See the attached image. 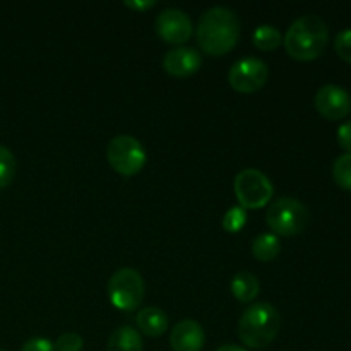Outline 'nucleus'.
<instances>
[{
	"label": "nucleus",
	"mask_w": 351,
	"mask_h": 351,
	"mask_svg": "<svg viewBox=\"0 0 351 351\" xmlns=\"http://www.w3.org/2000/svg\"><path fill=\"white\" fill-rule=\"evenodd\" d=\"M199 47L213 57H223L233 50L240 38V21L226 7H211L201 16L195 29Z\"/></svg>",
	"instance_id": "obj_1"
},
{
	"label": "nucleus",
	"mask_w": 351,
	"mask_h": 351,
	"mask_svg": "<svg viewBox=\"0 0 351 351\" xmlns=\"http://www.w3.org/2000/svg\"><path fill=\"white\" fill-rule=\"evenodd\" d=\"M329 31L322 17L305 14L298 17L285 34V48L295 60H314L328 47Z\"/></svg>",
	"instance_id": "obj_2"
},
{
	"label": "nucleus",
	"mask_w": 351,
	"mask_h": 351,
	"mask_svg": "<svg viewBox=\"0 0 351 351\" xmlns=\"http://www.w3.org/2000/svg\"><path fill=\"white\" fill-rule=\"evenodd\" d=\"M281 315L274 305L259 302L247 308L239 321V338L245 346L263 350L276 339Z\"/></svg>",
	"instance_id": "obj_3"
},
{
	"label": "nucleus",
	"mask_w": 351,
	"mask_h": 351,
	"mask_svg": "<svg viewBox=\"0 0 351 351\" xmlns=\"http://www.w3.org/2000/svg\"><path fill=\"white\" fill-rule=\"evenodd\" d=\"M311 219L307 206L293 197H280L267 208L266 221L274 233L295 237L304 232Z\"/></svg>",
	"instance_id": "obj_4"
},
{
	"label": "nucleus",
	"mask_w": 351,
	"mask_h": 351,
	"mask_svg": "<svg viewBox=\"0 0 351 351\" xmlns=\"http://www.w3.org/2000/svg\"><path fill=\"white\" fill-rule=\"evenodd\" d=\"M146 285L139 271L132 267H122L115 271L108 280L106 295L115 308L122 312H132L143 304Z\"/></svg>",
	"instance_id": "obj_5"
},
{
	"label": "nucleus",
	"mask_w": 351,
	"mask_h": 351,
	"mask_svg": "<svg viewBox=\"0 0 351 351\" xmlns=\"http://www.w3.org/2000/svg\"><path fill=\"white\" fill-rule=\"evenodd\" d=\"M106 158L117 173L123 177H132L139 173L147 161L146 149L132 136H115L106 147Z\"/></svg>",
	"instance_id": "obj_6"
},
{
	"label": "nucleus",
	"mask_w": 351,
	"mask_h": 351,
	"mask_svg": "<svg viewBox=\"0 0 351 351\" xmlns=\"http://www.w3.org/2000/svg\"><path fill=\"white\" fill-rule=\"evenodd\" d=\"M235 195L239 199L240 208L259 209L267 206L273 197V184L269 178L259 170L247 168L235 177Z\"/></svg>",
	"instance_id": "obj_7"
},
{
	"label": "nucleus",
	"mask_w": 351,
	"mask_h": 351,
	"mask_svg": "<svg viewBox=\"0 0 351 351\" xmlns=\"http://www.w3.org/2000/svg\"><path fill=\"white\" fill-rule=\"evenodd\" d=\"M267 77H269L267 64L261 58L254 57L240 58L232 65L228 72L230 86L243 95H252V93L263 89Z\"/></svg>",
	"instance_id": "obj_8"
},
{
	"label": "nucleus",
	"mask_w": 351,
	"mask_h": 351,
	"mask_svg": "<svg viewBox=\"0 0 351 351\" xmlns=\"http://www.w3.org/2000/svg\"><path fill=\"white\" fill-rule=\"evenodd\" d=\"M156 33L170 45H182L192 36V21L184 10L165 9L156 17Z\"/></svg>",
	"instance_id": "obj_9"
},
{
	"label": "nucleus",
	"mask_w": 351,
	"mask_h": 351,
	"mask_svg": "<svg viewBox=\"0 0 351 351\" xmlns=\"http://www.w3.org/2000/svg\"><path fill=\"white\" fill-rule=\"evenodd\" d=\"M315 108L329 120H341L351 112V96L345 88L324 84L315 95Z\"/></svg>",
	"instance_id": "obj_10"
},
{
	"label": "nucleus",
	"mask_w": 351,
	"mask_h": 351,
	"mask_svg": "<svg viewBox=\"0 0 351 351\" xmlns=\"http://www.w3.org/2000/svg\"><path fill=\"white\" fill-rule=\"evenodd\" d=\"M202 65V55L192 47H178L168 51L163 58V67L173 77H189Z\"/></svg>",
	"instance_id": "obj_11"
},
{
	"label": "nucleus",
	"mask_w": 351,
	"mask_h": 351,
	"mask_svg": "<svg viewBox=\"0 0 351 351\" xmlns=\"http://www.w3.org/2000/svg\"><path fill=\"white\" fill-rule=\"evenodd\" d=\"M204 329L192 319L180 321L171 329L170 346L173 351H201L204 348Z\"/></svg>",
	"instance_id": "obj_12"
},
{
	"label": "nucleus",
	"mask_w": 351,
	"mask_h": 351,
	"mask_svg": "<svg viewBox=\"0 0 351 351\" xmlns=\"http://www.w3.org/2000/svg\"><path fill=\"white\" fill-rule=\"evenodd\" d=\"M137 328L149 338H158L165 335L168 329V317L161 308L147 307L137 314L136 317Z\"/></svg>",
	"instance_id": "obj_13"
},
{
	"label": "nucleus",
	"mask_w": 351,
	"mask_h": 351,
	"mask_svg": "<svg viewBox=\"0 0 351 351\" xmlns=\"http://www.w3.org/2000/svg\"><path fill=\"white\" fill-rule=\"evenodd\" d=\"M230 288H232L233 297L242 304H250L257 298L261 291L259 280L254 276L249 271H240L230 281Z\"/></svg>",
	"instance_id": "obj_14"
},
{
	"label": "nucleus",
	"mask_w": 351,
	"mask_h": 351,
	"mask_svg": "<svg viewBox=\"0 0 351 351\" xmlns=\"http://www.w3.org/2000/svg\"><path fill=\"white\" fill-rule=\"evenodd\" d=\"M144 343L139 332L130 326H122L110 335L106 351H143Z\"/></svg>",
	"instance_id": "obj_15"
},
{
	"label": "nucleus",
	"mask_w": 351,
	"mask_h": 351,
	"mask_svg": "<svg viewBox=\"0 0 351 351\" xmlns=\"http://www.w3.org/2000/svg\"><path fill=\"white\" fill-rule=\"evenodd\" d=\"M281 242L276 235L273 233H264L254 239L252 242V254L257 261L261 263H269L274 257L280 254Z\"/></svg>",
	"instance_id": "obj_16"
},
{
	"label": "nucleus",
	"mask_w": 351,
	"mask_h": 351,
	"mask_svg": "<svg viewBox=\"0 0 351 351\" xmlns=\"http://www.w3.org/2000/svg\"><path fill=\"white\" fill-rule=\"evenodd\" d=\"M252 41L259 50L271 51L276 50L281 43H283V34L278 27L269 26V24H263L257 27L252 34Z\"/></svg>",
	"instance_id": "obj_17"
},
{
	"label": "nucleus",
	"mask_w": 351,
	"mask_h": 351,
	"mask_svg": "<svg viewBox=\"0 0 351 351\" xmlns=\"http://www.w3.org/2000/svg\"><path fill=\"white\" fill-rule=\"evenodd\" d=\"M17 161L12 151L5 146H0V189H5L16 177Z\"/></svg>",
	"instance_id": "obj_18"
},
{
	"label": "nucleus",
	"mask_w": 351,
	"mask_h": 351,
	"mask_svg": "<svg viewBox=\"0 0 351 351\" xmlns=\"http://www.w3.org/2000/svg\"><path fill=\"white\" fill-rule=\"evenodd\" d=\"M332 177L339 187L351 192V153H345L336 158L335 165H332Z\"/></svg>",
	"instance_id": "obj_19"
},
{
	"label": "nucleus",
	"mask_w": 351,
	"mask_h": 351,
	"mask_svg": "<svg viewBox=\"0 0 351 351\" xmlns=\"http://www.w3.org/2000/svg\"><path fill=\"white\" fill-rule=\"evenodd\" d=\"M247 223V213L245 209L240 206H233L223 216V228L228 233H237L245 226Z\"/></svg>",
	"instance_id": "obj_20"
},
{
	"label": "nucleus",
	"mask_w": 351,
	"mask_h": 351,
	"mask_svg": "<svg viewBox=\"0 0 351 351\" xmlns=\"http://www.w3.org/2000/svg\"><path fill=\"white\" fill-rule=\"evenodd\" d=\"M55 351H82L84 339L77 332H65L55 341Z\"/></svg>",
	"instance_id": "obj_21"
},
{
	"label": "nucleus",
	"mask_w": 351,
	"mask_h": 351,
	"mask_svg": "<svg viewBox=\"0 0 351 351\" xmlns=\"http://www.w3.org/2000/svg\"><path fill=\"white\" fill-rule=\"evenodd\" d=\"M335 50L343 60L351 64V27L339 31L335 40Z\"/></svg>",
	"instance_id": "obj_22"
},
{
	"label": "nucleus",
	"mask_w": 351,
	"mask_h": 351,
	"mask_svg": "<svg viewBox=\"0 0 351 351\" xmlns=\"http://www.w3.org/2000/svg\"><path fill=\"white\" fill-rule=\"evenodd\" d=\"M21 351H55V346L47 338H31L24 343Z\"/></svg>",
	"instance_id": "obj_23"
},
{
	"label": "nucleus",
	"mask_w": 351,
	"mask_h": 351,
	"mask_svg": "<svg viewBox=\"0 0 351 351\" xmlns=\"http://www.w3.org/2000/svg\"><path fill=\"white\" fill-rule=\"evenodd\" d=\"M338 143L346 153H351V120H346L338 129Z\"/></svg>",
	"instance_id": "obj_24"
},
{
	"label": "nucleus",
	"mask_w": 351,
	"mask_h": 351,
	"mask_svg": "<svg viewBox=\"0 0 351 351\" xmlns=\"http://www.w3.org/2000/svg\"><path fill=\"white\" fill-rule=\"evenodd\" d=\"M125 5L134 10H147L151 9V7L156 5V2H154V0H144V2H139V0H134V2L132 0H127Z\"/></svg>",
	"instance_id": "obj_25"
},
{
	"label": "nucleus",
	"mask_w": 351,
	"mask_h": 351,
	"mask_svg": "<svg viewBox=\"0 0 351 351\" xmlns=\"http://www.w3.org/2000/svg\"><path fill=\"white\" fill-rule=\"evenodd\" d=\"M216 351H247V350L240 348V346H235V345H223V346H219Z\"/></svg>",
	"instance_id": "obj_26"
},
{
	"label": "nucleus",
	"mask_w": 351,
	"mask_h": 351,
	"mask_svg": "<svg viewBox=\"0 0 351 351\" xmlns=\"http://www.w3.org/2000/svg\"><path fill=\"white\" fill-rule=\"evenodd\" d=\"M0 351H5V350H0Z\"/></svg>",
	"instance_id": "obj_27"
}]
</instances>
